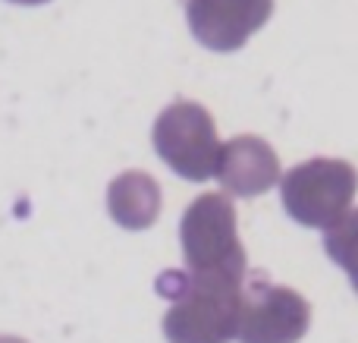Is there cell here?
<instances>
[{"label": "cell", "mask_w": 358, "mask_h": 343, "mask_svg": "<svg viewBox=\"0 0 358 343\" xmlns=\"http://www.w3.org/2000/svg\"><path fill=\"white\" fill-rule=\"evenodd\" d=\"M245 277L167 271L157 281V293L167 296L164 334L170 343H229L236 340L239 293Z\"/></svg>", "instance_id": "1"}, {"label": "cell", "mask_w": 358, "mask_h": 343, "mask_svg": "<svg viewBox=\"0 0 358 343\" xmlns=\"http://www.w3.org/2000/svg\"><path fill=\"white\" fill-rule=\"evenodd\" d=\"M185 265L195 274H227L245 277V249L239 243L236 208L229 195L204 192L185 208L182 224Z\"/></svg>", "instance_id": "2"}, {"label": "cell", "mask_w": 358, "mask_h": 343, "mask_svg": "<svg viewBox=\"0 0 358 343\" xmlns=\"http://www.w3.org/2000/svg\"><path fill=\"white\" fill-rule=\"evenodd\" d=\"M283 205L302 227L330 230L352 208L358 192V170L340 158H311L280 180Z\"/></svg>", "instance_id": "3"}, {"label": "cell", "mask_w": 358, "mask_h": 343, "mask_svg": "<svg viewBox=\"0 0 358 343\" xmlns=\"http://www.w3.org/2000/svg\"><path fill=\"white\" fill-rule=\"evenodd\" d=\"M155 148L182 180H210L220 155L214 117L198 101H173L155 120Z\"/></svg>", "instance_id": "4"}, {"label": "cell", "mask_w": 358, "mask_h": 343, "mask_svg": "<svg viewBox=\"0 0 358 343\" xmlns=\"http://www.w3.org/2000/svg\"><path fill=\"white\" fill-rule=\"evenodd\" d=\"M311 325V306L302 293L277 287L264 274H248L239 293V343H299Z\"/></svg>", "instance_id": "5"}, {"label": "cell", "mask_w": 358, "mask_h": 343, "mask_svg": "<svg viewBox=\"0 0 358 343\" xmlns=\"http://www.w3.org/2000/svg\"><path fill=\"white\" fill-rule=\"evenodd\" d=\"M273 0H189L185 19L204 48L229 54L239 50L271 19Z\"/></svg>", "instance_id": "6"}, {"label": "cell", "mask_w": 358, "mask_h": 343, "mask_svg": "<svg viewBox=\"0 0 358 343\" xmlns=\"http://www.w3.org/2000/svg\"><path fill=\"white\" fill-rule=\"evenodd\" d=\"M214 174L227 192L239 195V199H252V195L267 192L280 183V158L264 139L236 136L220 145Z\"/></svg>", "instance_id": "7"}, {"label": "cell", "mask_w": 358, "mask_h": 343, "mask_svg": "<svg viewBox=\"0 0 358 343\" xmlns=\"http://www.w3.org/2000/svg\"><path fill=\"white\" fill-rule=\"evenodd\" d=\"M107 211L123 230H148L161 214V186L145 170H126L107 186Z\"/></svg>", "instance_id": "8"}, {"label": "cell", "mask_w": 358, "mask_h": 343, "mask_svg": "<svg viewBox=\"0 0 358 343\" xmlns=\"http://www.w3.org/2000/svg\"><path fill=\"white\" fill-rule=\"evenodd\" d=\"M324 249L327 255L349 274L358 293V208H349L327 233H324Z\"/></svg>", "instance_id": "9"}, {"label": "cell", "mask_w": 358, "mask_h": 343, "mask_svg": "<svg viewBox=\"0 0 358 343\" xmlns=\"http://www.w3.org/2000/svg\"><path fill=\"white\" fill-rule=\"evenodd\" d=\"M10 4H22V6H38V4H48V0H10Z\"/></svg>", "instance_id": "10"}]
</instances>
